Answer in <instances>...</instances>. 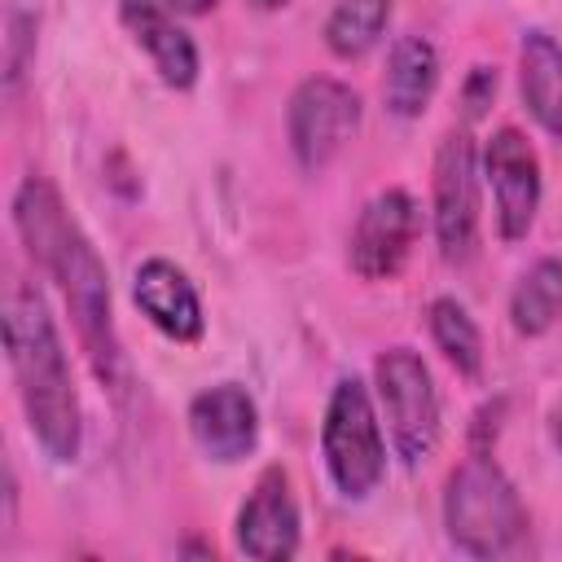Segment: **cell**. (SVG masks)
<instances>
[{
    "instance_id": "cell-1",
    "label": "cell",
    "mask_w": 562,
    "mask_h": 562,
    "mask_svg": "<svg viewBox=\"0 0 562 562\" xmlns=\"http://www.w3.org/2000/svg\"><path fill=\"white\" fill-rule=\"evenodd\" d=\"M13 228L26 246V255L61 285L66 307L79 329V342L92 360V373L110 391H123V347H119L114 307H110V272H105L101 255L92 250L88 233L66 211L61 193L44 176H26L18 184Z\"/></svg>"
},
{
    "instance_id": "cell-2",
    "label": "cell",
    "mask_w": 562,
    "mask_h": 562,
    "mask_svg": "<svg viewBox=\"0 0 562 562\" xmlns=\"http://www.w3.org/2000/svg\"><path fill=\"white\" fill-rule=\"evenodd\" d=\"M4 351L35 443L61 465L75 461L83 448V413L61 334L31 281H9L4 290Z\"/></svg>"
},
{
    "instance_id": "cell-3",
    "label": "cell",
    "mask_w": 562,
    "mask_h": 562,
    "mask_svg": "<svg viewBox=\"0 0 562 562\" xmlns=\"http://www.w3.org/2000/svg\"><path fill=\"white\" fill-rule=\"evenodd\" d=\"M443 527L470 558H505L527 540V505L487 448H470V457L448 474Z\"/></svg>"
},
{
    "instance_id": "cell-4",
    "label": "cell",
    "mask_w": 562,
    "mask_h": 562,
    "mask_svg": "<svg viewBox=\"0 0 562 562\" xmlns=\"http://www.w3.org/2000/svg\"><path fill=\"white\" fill-rule=\"evenodd\" d=\"M321 457L334 487L347 501H364L369 492H378L386 474V439H382L369 386L360 378H342L329 391L325 422H321Z\"/></svg>"
},
{
    "instance_id": "cell-5",
    "label": "cell",
    "mask_w": 562,
    "mask_h": 562,
    "mask_svg": "<svg viewBox=\"0 0 562 562\" xmlns=\"http://www.w3.org/2000/svg\"><path fill=\"white\" fill-rule=\"evenodd\" d=\"M373 386L378 404L391 430V443L408 470H422L443 435V413H439V391L426 369V360L408 347H391L373 360Z\"/></svg>"
},
{
    "instance_id": "cell-6",
    "label": "cell",
    "mask_w": 562,
    "mask_h": 562,
    "mask_svg": "<svg viewBox=\"0 0 562 562\" xmlns=\"http://www.w3.org/2000/svg\"><path fill=\"white\" fill-rule=\"evenodd\" d=\"M356 127H360V97L351 83L329 79V75H312L290 92L285 136H290V154L303 171L329 167L347 149Z\"/></svg>"
},
{
    "instance_id": "cell-7",
    "label": "cell",
    "mask_w": 562,
    "mask_h": 562,
    "mask_svg": "<svg viewBox=\"0 0 562 562\" xmlns=\"http://www.w3.org/2000/svg\"><path fill=\"white\" fill-rule=\"evenodd\" d=\"M435 241L448 263L479 250V149L470 127H452L435 154Z\"/></svg>"
},
{
    "instance_id": "cell-8",
    "label": "cell",
    "mask_w": 562,
    "mask_h": 562,
    "mask_svg": "<svg viewBox=\"0 0 562 562\" xmlns=\"http://www.w3.org/2000/svg\"><path fill=\"white\" fill-rule=\"evenodd\" d=\"M422 233V211L408 189H382L378 198L364 202L351 241H347V263L360 281H391L404 272L413 246Z\"/></svg>"
},
{
    "instance_id": "cell-9",
    "label": "cell",
    "mask_w": 562,
    "mask_h": 562,
    "mask_svg": "<svg viewBox=\"0 0 562 562\" xmlns=\"http://www.w3.org/2000/svg\"><path fill=\"white\" fill-rule=\"evenodd\" d=\"M483 176L496 198V228L505 241H522L540 211V158L518 127H501L483 149Z\"/></svg>"
},
{
    "instance_id": "cell-10",
    "label": "cell",
    "mask_w": 562,
    "mask_h": 562,
    "mask_svg": "<svg viewBox=\"0 0 562 562\" xmlns=\"http://www.w3.org/2000/svg\"><path fill=\"white\" fill-rule=\"evenodd\" d=\"M299 536L303 527L290 474L281 465H268L237 509V549L255 562H285L299 553Z\"/></svg>"
},
{
    "instance_id": "cell-11",
    "label": "cell",
    "mask_w": 562,
    "mask_h": 562,
    "mask_svg": "<svg viewBox=\"0 0 562 562\" xmlns=\"http://www.w3.org/2000/svg\"><path fill=\"white\" fill-rule=\"evenodd\" d=\"M189 435L220 465L250 457L259 443V408H255L250 391L237 382H220V386L198 391L189 404Z\"/></svg>"
},
{
    "instance_id": "cell-12",
    "label": "cell",
    "mask_w": 562,
    "mask_h": 562,
    "mask_svg": "<svg viewBox=\"0 0 562 562\" xmlns=\"http://www.w3.org/2000/svg\"><path fill=\"white\" fill-rule=\"evenodd\" d=\"M132 303L140 307V316L176 338V342H198L202 338V299L193 290V281L184 277V268H176L171 259H145L132 277Z\"/></svg>"
},
{
    "instance_id": "cell-13",
    "label": "cell",
    "mask_w": 562,
    "mask_h": 562,
    "mask_svg": "<svg viewBox=\"0 0 562 562\" xmlns=\"http://www.w3.org/2000/svg\"><path fill=\"white\" fill-rule=\"evenodd\" d=\"M119 22L149 53V61H154V70L167 88H193L198 83V44L176 22V13L158 9L154 0H123Z\"/></svg>"
},
{
    "instance_id": "cell-14",
    "label": "cell",
    "mask_w": 562,
    "mask_h": 562,
    "mask_svg": "<svg viewBox=\"0 0 562 562\" xmlns=\"http://www.w3.org/2000/svg\"><path fill=\"white\" fill-rule=\"evenodd\" d=\"M518 88H522V105L531 110V119L553 140H562V44L540 26L522 31Z\"/></svg>"
},
{
    "instance_id": "cell-15",
    "label": "cell",
    "mask_w": 562,
    "mask_h": 562,
    "mask_svg": "<svg viewBox=\"0 0 562 562\" xmlns=\"http://www.w3.org/2000/svg\"><path fill=\"white\" fill-rule=\"evenodd\" d=\"M439 88V53L426 35H400L386 57L382 101L395 119H417Z\"/></svg>"
},
{
    "instance_id": "cell-16",
    "label": "cell",
    "mask_w": 562,
    "mask_h": 562,
    "mask_svg": "<svg viewBox=\"0 0 562 562\" xmlns=\"http://www.w3.org/2000/svg\"><path fill=\"white\" fill-rule=\"evenodd\" d=\"M562 316V259H536L514 294H509V325L522 338H540Z\"/></svg>"
},
{
    "instance_id": "cell-17",
    "label": "cell",
    "mask_w": 562,
    "mask_h": 562,
    "mask_svg": "<svg viewBox=\"0 0 562 562\" xmlns=\"http://www.w3.org/2000/svg\"><path fill=\"white\" fill-rule=\"evenodd\" d=\"M426 325H430L435 347L443 351V360H448L461 378H479V373H483V334H479L474 316H470L457 299L439 294V299L430 303V312H426Z\"/></svg>"
},
{
    "instance_id": "cell-18",
    "label": "cell",
    "mask_w": 562,
    "mask_h": 562,
    "mask_svg": "<svg viewBox=\"0 0 562 562\" xmlns=\"http://www.w3.org/2000/svg\"><path fill=\"white\" fill-rule=\"evenodd\" d=\"M386 18H391V0H338L325 18V44L334 57L351 61V57H364L382 31H386Z\"/></svg>"
},
{
    "instance_id": "cell-19",
    "label": "cell",
    "mask_w": 562,
    "mask_h": 562,
    "mask_svg": "<svg viewBox=\"0 0 562 562\" xmlns=\"http://www.w3.org/2000/svg\"><path fill=\"white\" fill-rule=\"evenodd\" d=\"M35 26H40L35 0H4V92L9 97H18L26 66L35 57Z\"/></svg>"
},
{
    "instance_id": "cell-20",
    "label": "cell",
    "mask_w": 562,
    "mask_h": 562,
    "mask_svg": "<svg viewBox=\"0 0 562 562\" xmlns=\"http://www.w3.org/2000/svg\"><path fill=\"white\" fill-rule=\"evenodd\" d=\"M492 97H496V70H492V66H474V70L465 75V88H461L465 119H470V123L483 119L487 105H492Z\"/></svg>"
},
{
    "instance_id": "cell-21",
    "label": "cell",
    "mask_w": 562,
    "mask_h": 562,
    "mask_svg": "<svg viewBox=\"0 0 562 562\" xmlns=\"http://www.w3.org/2000/svg\"><path fill=\"white\" fill-rule=\"evenodd\" d=\"M158 9H167V13H176V18H202V13H211L220 0H154Z\"/></svg>"
},
{
    "instance_id": "cell-22",
    "label": "cell",
    "mask_w": 562,
    "mask_h": 562,
    "mask_svg": "<svg viewBox=\"0 0 562 562\" xmlns=\"http://www.w3.org/2000/svg\"><path fill=\"white\" fill-rule=\"evenodd\" d=\"M553 443H558V448H562V404H558V408H553Z\"/></svg>"
},
{
    "instance_id": "cell-23",
    "label": "cell",
    "mask_w": 562,
    "mask_h": 562,
    "mask_svg": "<svg viewBox=\"0 0 562 562\" xmlns=\"http://www.w3.org/2000/svg\"><path fill=\"white\" fill-rule=\"evenodd\" d=\"M255 9H281V4H290V0H250Z\"/></svg>"
}]
</instances>
